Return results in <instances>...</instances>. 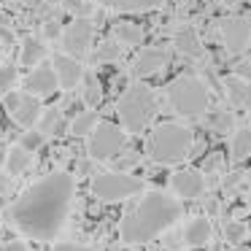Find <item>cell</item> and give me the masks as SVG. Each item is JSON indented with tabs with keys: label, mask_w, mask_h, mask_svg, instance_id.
Instances as JSON below:
<instances>
[{
	"label": "cell",
	"mask_w": 251,
	"mask_h": 251,
	"mask_svg": "<svg viewBox=\"0 0 251 251\" xmlns=\"http://www.w3.org/2000/svg\"><path fill=\"white\" fill-rule=\"evenodd\" d=\"M51 68L57 73V81H60V89H76L84 78V68L76 57H68V54H54L51 57Z\"/></svg>",
	"instance_id": "4fadbf2b"
},
{
	"label": "cell",
	"mask_w": 251,
	"mask_h": 251,
	"mask_svg": "<svg viewBox=\"0 0 251 251\" xmlns=\"http://www.w3.org/2000/svg\"><path fill=\"white\" fill-rule=\"evenodd\" d=\"M0 251H30L27 243H22V240H8V243L0 246Z\"/></svg>",
	"instance_id": "d590c367"
},
{
	"label": "cell",
	"mask_w": 251,
	"mask_h": 251,
	"mask_svg": "<svg viewBox=\"0 0 251 251\" xmlns=\"http://www.w3.org/2000/svg\"><path fill=\"white\" fill-rule=\"evenodd\" d=\"M173 49L178 51L181 57H186V60H205V49H202V41L200 35H197V30L192 27V25H184V27L176 30L173 35Z\"/></svg>",
	"instance_id": "5bb4252c"
},
{
	"label": "cell",
	"mask_w": 251,
	"mask_h": 251,
	"mask_svg": "<svg viewBox=\"0 0 251 251\" xmlns=\"http://www.w3.org/2000/svg\"><path fill=\"white\" fill-rule=\"evenodd\" d=\"M19 3H27V0H19Z\"/></svg>",
	"instance_id": "b9f144b4"
},
{
	"label": "cell",
	"mask_w": 251,
	"mask_h": 251,
	"mask_svg": "<svg viewBox=\"0 0 251 251\" xmlns=\"http://www.w3.org/2000/svg\"><path fill=\"white\" fill-rule=\"evenodd\" d=\"M44 57H46V46L41 44L38 38H25L22 41V54H19L22 65H38Z\"/></svg>",
	"instance_id": "d4e9b609"
},
{
	"label": "cell",
	"mask_w": 251,
	"mask_h": 251,
	"mask_svg": "<svg viewBox=\"0 0 251 251\" xmlns=\"http://www.w3.org/2000/svg\"><path fill=\"white\" fill-rule=\"evenodd\" d=\"M87 103L89 105H98L100 103V84L95 76H87Z\"/></svg>",
	"instance_id": "f546056e"
},
{
	"label": "cell",
	"mask_w": 251,
	"mask_h": 251,
	"mask_svg": "<svg viewBox=\"0 0 251 251\" xmlns=\"http://www.w3.org/2000/svg\"><path fill=\"white\" fill-rule=\"evenodd\" d=\"M227 3H238V0H227Z\"/></svg>",
	"instance_id": "60d3db41"
},
{
	"label": "cell",
	"mask_w": 251,
	"mask_h": 251,
	"mask_svg": "<svg viewBox=\"0 0 251 251\" xmlns=\"http://www.w3.org/2000/svg\"><path fill=\"white\" fill-rule=\"evenodd\" d=\"M114 38L119 41L122 46H141L143 44V27H138V25L132 22H116L114 25Z\"/></svg>",
	"instance_id": "603a6c76"
},
{
	"label": "cell",
	"mask_w": 251,
	"mask_h": 251,
	"mask_svg": "<svg viewBox=\"0 0 251 251\" xmlns=\"http://www.w3.org/2000/svg\"><path fill=\"white\" fill-rule=\"evenodd\" d=\"M243 178H246V173H243V170H235V173H229L227 178L222 181V189L227 192V195H232V192L238 189V184H240Z\"/></svg>",
	"instance_id": "4dcf8cb0"
},
{
	"label": "cell",
	"mask_w": 251,
	"mask_h": 251,
	"mask_svg": "<svg viewBox=\"0 0 251 251\" xmlns=\"http://www.w3.org/2000/svg\"><path fill=\"white\" fill-rule=\"evenodd\" d=\"M168 184H170V192L178 200H195V197H200L205 192V178L197 170H176Z\"/></svg>",
	"instance_id": "7c38bea8"
},
{
	"label": "cell",
	"mask_w": 251,
	"mask_h": 251,
	"mask_svg": "<svg viewBox=\"0 0 251 251\" xmlns=\"http://www.w3.org/2000/svg\"><path fill=\"white\" fill-rule=\"evenodd\" d=\"M235 76L243 78V81H251V62H240V65L235 68Z\"/></svg>",
	"instance_id": "e575fe53"
},
{
	"label": "cell",
	"mask_w": 251,
	"mask_h": 251,
	"mask_svg": "<svg viewBox=\"0 0 251 251\" xmlns=\"http://www.w3.org/2000/svg\"><path fill=\"white\" fill-rule=\"evenodd\" d=\"M3 103H6V111L11 114V119L17 122V125H22V127L38 125L41 114H44L38 98L30 95V92H8Z\"/></svg>",
	"instance_id": "30bf717a"
},
{
	"label": "cell",
	"mask_w": 251,
	"mask_h": 251,
	"mask_svg": "<svg viewBox=\"0 0 251 251\" xmlns=\"http://www.w3.org/2000/svg\"><path fill=\"white\" fill-rule=\"evenodd\" d=\"M122 60V44L116 38H111V41H103V44L95 49V54H92V62L95 65H105V62H119Z\"/></svg>",
	"instance_id": "cb8c5ba5"
},
{
	"label": "cell",
	"mask_w": 251,
	"mask_h": 251,
	"mask_svg": "<svg viewBox=\"0 0 251 251\" xmlns=\"http://www.w3.org/2000/svg\"><path fill=\"white\" fill-rule=\"evenodd\" d=\"M30 165H33V154H30L27 149L11 146V149L6 151V170H8V176H22V173H27Z\"/></svg>",
	"instance_id": "d6986e66"
},
{
	"label": "cell",
	"mask_w": 251,
	"mask_h": 251,
	"mask_svg": "<svg viewBox=\"0 0 251 251\" xmlns=\"http://www.w3.org/2000/svg\"><path fill=\"white\" fill-rule=\"evenodd\" d=\"M192 146H195V135L189 127L178 122H162L149 135L146 154L157 165H178L192 154Z\"/></svg>",
	"instance_id": "3957f363"
},
{
	"label": "cell",
	"mask_w": 251,
	"mask_h": 251,
	"mask_svg": "<svg viewBox=\"0 0 251 251\" xmlns=\"http://www.w3.org/2000/svg\"><path fill=\"white\" fill-rule=\"evenodd\" d=\"M219 154H213V157H208V159H202V170H208V173H211V170H216V165H219Z\"/></svg>",
	"instance_id": "8d00e7d4"
},
{
	"label": "cell",
	"mask_w": 251,
	"mask_h": 251,
	"mask_svg": "<svg viewBox=\"0 0 251 251\" xmlns=\"http://www.w3.org/2000/svg\"><path fill=\"white\" fill-rule=\"evenodd\" d=\"M138 165V157L135 154H130V157H122V159H116L114 162V168H116V173H127L130 168H135Z\"/></svg>",
	"instance_id": "d6a6232c"
},
{
	"label": "cell",
	"mask_w": 251,
	"mask_h": 251,
	"mask_svg": "<svg viewBox=\"0 0 251 251\" xmlns=\"http://www.w3.org/2000/svg\"><path fill=\"white\" fill-rule=\"evenodd\" d=\"M60 130H62V114H60V108L44 111V114H41V119H38V132H41V135L51 138V135H57Z\"/></svg>",
	"instance_id": "484cf974"
},
{
	"label": "cell",
	"mask_w": 251,
	"mask_h": 251,
	"mask_svg": "<svg viewBox=\"0 0 251 251\" xmlns=\"http://www.w3.org/2000/svg\"><path fill=\"white\" fill-rule=\"evenodd\" d=\"M229 157H232V162H243V159L251 157V125L249 127H238V130L232 132Z\"/></svg>",
	"instance_id": "ac0fdd59"
},
{
	"label": "cell",
	"mask_w": 251,
	"mask_h": 251,
	"mask_svg": "<svg viewBox=\"0 0 251 251\" xmlns=\"http://www.w3.org/2000/svg\"><path fill=\"white\" fill-rule=\"evenodd\" d=\"M51 251H95V249H89V246H78V243H54V249Z\"/></svg>",
	"instance_id": "836d02e7"
},
{
	"label": "cell",
	"mask_w": 251,
	"mask_h": 251,
	"mask_svg": "<svg viewBox=\"0 0 251 251\" xmlns=\"http://www.w3.org/2000/svg\"><path fill=\"white\" fill-rule=\"evenodd\" d=\"M249 208H251V192H249Z\"/></svg>",
	"instance_id": "ab89813d"
},
{
	"label": "cell",
	"mask_w": 251,
	"mask_h": 251,
	"mask_svg": "<svg viewBox=\"0 0 251 251\" xmlns=\"http://www.w3.org/2000/svg\"><path fill=\"white\" fill-rule=\"evenodd\" d=\"M184 216V205L178 197L165 192H143L141 200L125 213L119 224V235L127 246H141L159 238Z\"/></svg>",
	"instance_id": "7a4b0ae2"
},
{
	"label": "cell",
	"mask_w": 251,
	"mask_h": 251,
	"mask_svg": "<svg viewBox=\"0 0 251 251\" xmlns=\"http://www.w3.org/2000/svg\"><path fill=\"white\" fill-rule=\"evenodd\" d=\"M19 146H22V149H27V151L33 154L35 149H41V146H44V135H41L38 130L25 132V135H22V141H19Z\"/></svg>",
	"instance_id": "f1b7e54d"
},
{
	"label": "cell",
	"mask_w": 251,
	"mask_h": 251,
	"mask_svg": "<svg viewBox=\"0 0 251 251\" xmlns=\"http://www.w3.org/2000/svg\"><path fill=\"white\" fill-rule=\"evenodd\" d=\"M98 125H100V119H98V114H95L92 108L81 111V114H76V116H73V122H71V135L73 138H89Z\"/></svg>",
	"instance_id": "7402d4cb"
},
{
	"label": "cell",
	"mask_w": 251,
	"mask_h": 251,
	"mask_svg": "<svg viewBox=\"0 0 251 251\" xmlns=\"http://www.w3.org/2000/svg\"><path fill=\"white\" fill-rule=\"evenodd\" d=\"M6 3H11V0H0V6H6Z\"/></svg>",
	"instance_id": "f35d334b"
},
{
	"label": "cell",
	"mask_w": 251,
	"mask_h": 251,
	"mask_svg": "<svg viewBox=\"0 0 251 251\" xmlns=\"http://www.w3.org/2000/svg\"><path fill=\"white\" fill-rule=\"evenodd\" d=\"M159 111V98L157 92H154L151 87H146V84H130V87L122 92V98L116 100V116H119L122 122V130L125 132H132V135H138V132H143L149 125H151V119L157 116Z\"/></svg>",
	"instance_id": "277c9868"
},
{
	"label": "cell",
	"mask_w": 251,
	"mask_h": 251,
	"mask_svg": "<svg viewBox=\"0 0 251 251\" xmlns=\"http://www.w3.org/2000/svg\"><path fill=\"white\" fill-rule=\"evenodd\" d=\"M246 224L243 222H235V219H229V222H224V240L227 243H240V240L246 238Z\"/></svg>",
	"instance_id": "4316f807"
},
{
	"label": "cell",
	"mask_w": 251,
	"mask_h": 251,
	"mask_svg": "<svg viewBox=\"0 0 251 251\" xmlns=\"http://www.w3.org/2000/svg\"><path fill=\"white\" fill-rule=\"evenodd\" d=\"M249 122H251V114H249Z\"/></svg>",
	"instance_id": "7bdbcfd3"
},
{
	"label": "cell",
	"mask_w": 251,
	"mask_h": 251,
	"mask_svg": "<svg viewBox=\"0 0 251 251\" xmlns=\"http://www.w3.org/2000/svg\"><path fill=\"white\" fill-rule=\"evenodd\" d=\"M60 87V81H57V73L51 65H35L33 73H30L27 78H25V89H27L30 95H35V98H46V95H51L54 89Z\"/></svg>",
	"instance_id": "9a60e30c"
},
{
	"label": "cell",
	"mask_w": 251,
	"mask_h": 251,
	"mask_svg": "<svg viewBox=\"0 0 251 251\" xmlns=\"http://www.w3.org/2000/svg\"><path fill=\"white\" fill-rule=\"evenodd\" d=\"M173 60V51L165 49V46H146V49L138 51L135 62H132V76L135 78H146L154 73L165 71Z\"/></svg>",
	"instance_id": "8fae6325"
},
{
	"label": "cell",
	"mask_w": 251,
	"mask_h": 251,
	"mask_svg": "<svg viewBox=\"0 0 251 251\" xmlns=\"http://www.w3.org/2000/svg\"><path fill=\"white\" fill-rule=\"evenodd\" d=\"M202 125H205L208 130H213L216 135H227V132H235V116L224 108L208 111V114L202 116Z\"/></svg>",
	"instance_id": "ffe728a7"
},
{
	"label": "cell",
	"mask_w": 251,
	"mask_h": 251,
	"mask_svg": "<svg viewBox=\"0 0 251 251\" xmlns=\"http://www.w3.org/2000/svg\"><path fill=\"white\" fill-rule=\"evenodd\" d=\"M92 38H95V27H92V22L89 19H84V17H78V19H73L71 25H68L65 30H62V38H60V44H62V54H68V57H84L89 51V46H92Z\"/></svg>",
	"instance_id": "ba28073f"
},
{
	"label": "cell",
	"mask_w": 251,
	"mask_h": 251,
	"mask_svg": "<svg viewBox=\"0 0 251 251\" xmlns=\"http://www.w3.org/2000/svg\"><path fill=\"white\" fill-rule=\"evenodd\" d=\"M211 219L208 216H195L189 219V224L184 227V243L189 246V249H202V246L211 243Z\"/></svg>",
	"instance_id": "2e32d148"
},
{
	"label": "cell",
	"mask_w": 251,
	"mask_h": 251,
	"mask_svg": "<svg viewBox=\"0 0 251 251\" xmlns=\"http://www.w3.org/2000/svg\"><path fill=\"white\" fill-rule=\"evenodd\" d=\"M125 146H127V132L114 122H100L95 127V132L89 135V157L98 159V162L119 157L125 151Z\"/></svg>",
	"instance_id": "52a82bcc"
},
{
	"label": "cell",
	"mask_w": 251,
	"mask_h": 251,
	"mask_svg": "<svg viewBox=\"0 0 251 251\" xmlns=\"http://www.w3.org/2000/svg\"><path fill=\"white\" fill-rule=\"evenodd\" d=\"M170 108L178 116H205L208 105H211V92H208L205 81L195 73H181L165 89Z\"/></svg>",
	"instance_id": "5b68a950"
},
{
	"label": "cell",
	"mask_w": 251,
	"mask_h": 251,
	"mask_svg": "<svg viewBox=\"0 0 251 251\" xmlns=\"http://www.w3.org/2000/svg\"><path fill=\"white\" fill-rule=\"evenodd\" d=\"M17 84V68L0 65V98H6L11 92V87Z\"/></svg>",
	"instance_id": "83f0119b"
},
{
	"label": "cell",
	"mask_w": 251,
	"mask_h": 251,
	"mask_svg": "<svg viewBox=\"0 0 251 251\" xmlns=\"http://www.w3.org/2000/svg\"><path fill=\"white\" fill-rule=\"evenodd\" d=\"M224 92H227V100L240 111H249L251 114V81H243L232 73V76L224 78Z\"/></svg>",
	"instance_id": "e0dca14e"
},
{
	"label": "cell",
	"mask_w": 251,
	"mask_h": 251,
	"mask_svg": "<svg viewBox=\"0 0 251 251\" xmlns=\"http://www.w3.org/2000/svg\"><path fill=\"white\" fill-rule=\"evenodd\" d=\"M41 33H44L46 41H57V38H62V25L60 22H46L44 27H41Z\"/></svg>",
	"instance_id": "1f68e13d"
},
{
	"label": "cell",
	"mask_w": 251,
	"mask_h": 251,
	"mask_svg": "<svg viewBox=\"0 0 251 251\" xmlns=\"http://www.w3.org/2000/svg\"><path fill=\"white\" fill-rule=\"evenodd\" d=\"M73 192H76V181L71 173H62V170L49 173L11 202L8 219L27 238L54 240L68 219Z\"/></svg>",
	"instance_id": "6da1fadb"
},
{
	"label": "cell",
	"mask_w": 251,
	"mask_h": 251,
	"mask_svg": "<svg viewBox=\"0 0 251 251\" xmlns=\"http://www.w3.org/2000/svg\"><path fill=\"white\" fill-rule=\"evenodd\" d=\"M92 195L103 202H119V200H127V197L143 195V181L130 173L111 170V173H100L92 178Z\"/></svg>",
	"instance_id": "8992f818"
},
{
	"label": "cell",
	"mask_w": 251,
	"mask_h": 251,
	"mask_svg": "<svg viewBox=\"0 0 251 251\" xmlns=\"http://www.w3.org/2000/svg\"><path fill=\"white\" fill-rule=\"evenodd\" d=\"M219 38L229 54H243L251 44V25L246 17H224L219 22Z\"/></svg>",
	"instance_id": "9c48e42d"
},
{
	"label": "cell",
	"mask_w": 251,
	"mask_h": 251,
	"mask_svg": "<svg viewBox=\"0 0 251 251\" xmlns=\"http://www.w3.org/2000/svg\"><path fill=\"white\" fill-rule=\"evenodd\" d=\"M0 165H6V151L0 149Z\"/></svg>",
	"instance_id": "74e56055"
},
{
	"label": "cell",
	"mask_w": 251,
	"mask_h": 251,
	"mask_svg": "<svg viewBox=\"0 0 251 251\" xmlns=\"http://www.w3.org/2000/svg\"><path fill=\"white\" fill-rule=\"evenodd\" d=\"M105 8H114V11H151V8L162 6L165 0H95Z\"/></svg>",
	"instance_id": "44dd1931"
}]
</instances>
